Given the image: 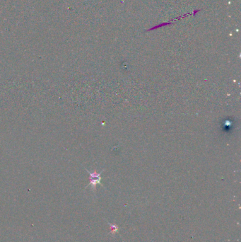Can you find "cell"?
<instances>
[{
  "label": "cell",
  "mask_w": 241,
  "mask_h": 242,
  "mask_svg": "<svg viewBox=\"0 0 241 242\" xmlns=\"http://www.w3.org/2000/svg\"><path fill=\"white\" fill-rule=\"evenodd\" d=\"M86 171L88 172V174H89V183L88 184L87 186H86V188L89 186H91L92 191H93L94 193H96V185L99 184L101 186H103V185L101 183V181H102V178H101L100 175L103 172L104 169L101 171L100 173H97L96 171H90L88 169L86 168Z\"/></svg>",
  "instance_id": "1"
},
{
  "label": "cell",
  "mask_w": 241,
  "mask_h": 242,
  "mask_svg": "<svg viewBox=\"0 0 241 242\" xmlns=\"http://www.w3.org/2000/svg\"><path fill=\"white\" fill-rule=\"evenodd\" d=\"M107 222V224H108L109 227H110L109 234L112 235V236H115V234H117L119 233V230H120L119 226L117 225V224H115L110 223L109 222Z\"/></svg>",
  "instance_id": "2"
}]
</instances>
